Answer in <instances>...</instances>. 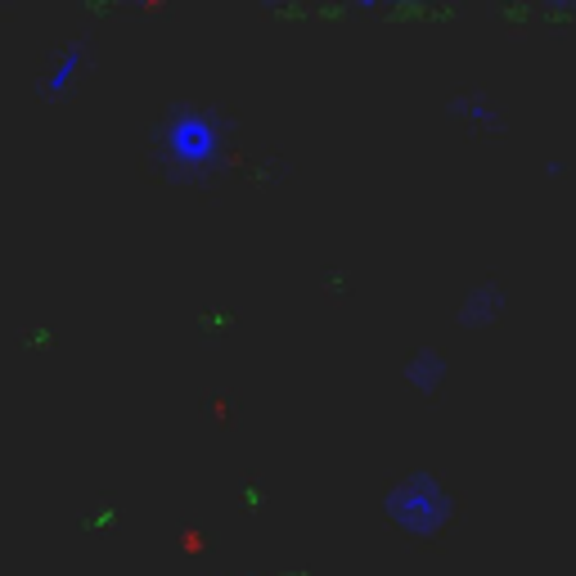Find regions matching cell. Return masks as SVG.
<instances>
[{
    "label": "cell",
    "mask_w": 576,
    "mask_h": 576,
    "mask_svg": "<svg viewBox=\"0 0 576 576\" xmlns=\"http://www.w3.org/2000/svg\"><path fill=\"white\" fill-rule=\"evenodd\" d=\"M387 18H419V23H432V18H455V9H428V5H392L383 9Z\"/></svg>",
    "instance_id": "7"
},
{
    "label": "cell",
    "mask_w": 576,
    "mask_h": 576,
    "mask_svg": "<svg viewBox=\"0 0 576 576\" xmlns=\"http://www.w3.org/2000/svg\"><path fill=\"white\" fill-rule=\"evenodd\" d=\"M504 306H509V297H504L500 284H477V288H468L464 302H459V324H464V329H491L504 315Z\"/></svg>",
    "instance_id": "5"
},
{
    "label": "cell",
    "mask_w": 576,
    "mask_h": 576,
    "mask_svg": "<svg viewBox=\"0 0 576 576\" xmlns=\"http://www.w3.org/2000/svg\"><path fill=\"white\" fill-rule=\"evenodd\" d=\"M401 378L419 396H437L441 387H446V378H450V360L441 356L437 347H414L410 360H405V369H401Z\"/></svg>",
    "instance_id": "4"
},
{
    "label": "cell",
    "mask_w": 576,
    "mask_h": 576,
    "mask_svg": "<svg viewBox=\"0 0 576 576\" xmlns=\"http://www.w3.org/2000/svg\"><path fill=\"white\" fill-rule=\"evenodd\" d=\"M279 576H311V572H279Z\"/></svg>",
    "instance_id": "14"
},
{
    "label": "cell",
    "mask_w": 576,
    "mask_h": 576,
    "mask_svg": "<svg viewBox=\"0 0 576 576\" xmlns=\"http://www.w3.org/2000/svg\"><path fill=\"white\" fill-rule=\"evenodd\" d=\"M230 324H234V311H230V306H212V311L198 315V329H203V333H225Z\"/></svg>",
    "instance_id": "8"
},
{
    "label": "cell",
    "mask_w": 576,
    "mask_h": 576,
    "mask_svg": "<svg viewBox=\"0 0 576 576\" xmlns=\"http://www.w3.org/2000/svg\"><path fill=\"white\" fill-rule=\"evenodd\" d=\"M225 158V117L212 108H171L158 122V167L171 180H203Z\"/></svg>",
    "instance_id": "1"
},
{
    "label": "cell",
    "mask_w": 576,
    "mask_h": 576,
    "mask_svg": "<svg viewBox=\"0 0 576 576\" xmlns=\"http://www.w3.org/2000/svg\"><path fill=\"white\" fill-rule=\"evenodd\" d=\"M446 113L455 117V122L477 126V131H500L504 126V113L495 108V99H486V95H455L446 104Z\"/></svg>",
    "instance_id": "6"
},
{
    "label": "cell",
    "mask_w": 576,
    "mask_h": 576,
    "mask_svg": "<svg viewBox=\"0 0 576 576\" xmlns=\"http://www.w3.org/2000/svg\"><path fill=\"white\" fill-rule=\"evenodd\" d=\"M500 18H504V23H527V18H536V14H531L527 5H504Z\"/></svg>",
    "instance_id": "12"
},
{
    "label": "cell",
    "mask_w": 576,
    "mask_h": 576,
    "mask_svg": "<svg viewBox=\"0 0 576 576\" xmlns=\"http://www.w3.org/2000/svg\"><path fill=\"white\" fill-rule=\"evenodd\" d=\"M81 527H86V531H108V527H117V509H113V504H104V509L86 513V518H81Z\"/></svg>",
    "instance_id": "10"
},
{
    "label": "cell",
    "mask_w": 576,
    "mask_h": 576,
    "mask_svg": "<svg viewBox=\"0 0 576 576\" xmlns=\"http://www.w3.org/2000/svg\"><path fill=\"white\" fill-rule=\"evenodd\" d=\"M536 18H540V23H558V27L576 23V5H572V0H563V5H545V9H536Z\"/></svg>",
    "instance_id": "9"
},
{
    "label": "cell",
    "mask_w": 576,
    "mask_h": 576,
    "mask_svg": "<svg viewBox=\"0 0 576 576\" xmlns=\"http://www.w3.org/2000/svg\"><path fill=\"white\" fill-rule=\"evenodd\" d=\"M261 500H266V491H261L257 482L239 486V504H243V509H248V513H257V509H261Z\"/></svg>",
    "instance_id": "11"
},
{
    "label": "cell",
    "mask_w": 576,
    "mask_h": 576,
    "mask_svg": "<svg viewBox=\"0 0 576 576\" xmlns=\"http://www.w3.org/2000/svg\"><path fill=\"white\" fill-rule=\"evenodd\" d=\"M86 68H90V50H86V45H81V41L77 45H63V50L50 59V68H45L41 86H36V90H41V99H63L81 77H86Z\"/></svg>",
    "instance_id": "3"
},
{
    "label": "cell",
    "mask_w": 576,
    "mask_h": 576,
    "mask_svg": "<svg viewBox=\"0 0 576 576\" xmlns=\"http://www.w3.org/2000/svg\"><path fill=\"white\" fill-rule=\"evenodd\" d=\"M383 513L401 536L414 540H437L455 518V495L441 486V477H432L428 468L396 477L383 495Z\"/></svg>",
    "instance_id": "2"
},
{
    "label": "cell",
    "mask_w": 576,
    "mask_h": 576,
    "mask_svg": "<svg viewBox=\"0 0 576 576\" xmlns=\"http://www.w3.org/2000/svg\"><path fill=\"white\" fill-rule=\"evenodd\" d=\"M50 342H54V333H50V329H32V333H27V338H23V347L41 351V347H50Z\"/></svg>",
    "instance_id": "13"
}]
</instances>
